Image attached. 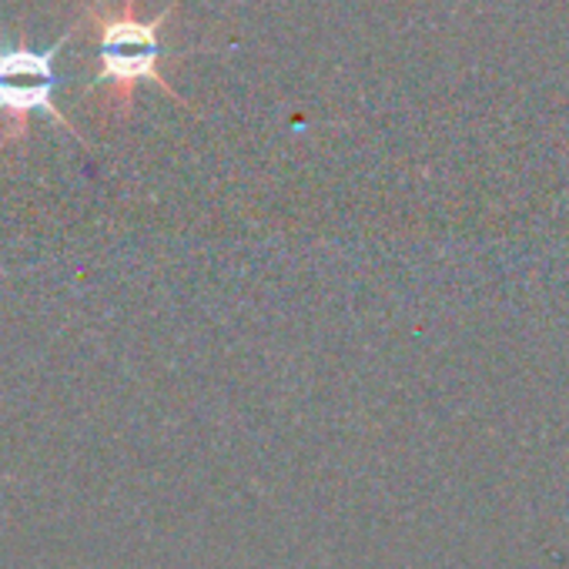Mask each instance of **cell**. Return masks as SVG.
<instances>
[{
  "label": "cell",
  "instance_id": "cell-1",
  "mask_svg": "<svg viewBox=\"0 0 569 569\" xmlns=\"http://www.w3.org/2000/svg\"><path fill=\"white\" fill-rule=\"evenodd\" d=\"M81 11H84V21L98 31V44H101L98 74H94L91 91H98V88L108 91L104 108L128 114L134 108V88L141 81H148L158 91H164L168 98H174L184 111H194L171 88L168 74L161 71L164 58H171V51L161 48V28L178 11L174 4L164 8L151 21L138 18V0H121V4H111V0H84Z\"/></svg>",
  "mask_w": 569,
  "mask_h": 569
},
{
  "label": "cell",
  "instance_id": "cell-2",
  "mask_svg": "<svg viewBox=\"0 0 569 569\" xmlns=\"http://www.w3.org/2000/svg\"><path fill=\"white\" fill-rule=\"evenodd\" d=\"M71 28L48 51H31L28 44H0V144L14 148L28 138V121L34 111L71 131V138L84 141V134L68 121V114L54 104V91L68 81L54 74V58L74 38Z\"/></svg>",
  "mask_w": 569,
  "mask_h": 569
}]
</instances>
